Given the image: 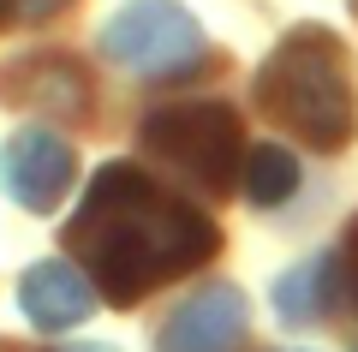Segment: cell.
<instances>
[{"mask_svg": "<svg viewBox=\"0 0 358 352\" xmlns=\"http://www.w3.org/2000/svg\"><path fill=\"white\" fill-rule=\"evenodd\" d=\"M72 174H78L72 143H66L60 132H48V126H18L13 138L0 143V185H6V197H13L18 209H30V215L60 209Z\"/></svg>", "mask_w": 358, "mask_h": 352, "instance_id": "5b68a950", "label": "cell"}, {"mask_svg": "<svg viewBox=\"0 0 358 352\" xmlns=\"http://www.w3.org/2000/svg\"><path fill=\"white\" fill-rule=\"evenodd\" d=\"M341 263H346V281H352V293H358V227H352V239H346V257H341Z\"/></svg>", "mask_w": 358, "mask_h": 352, "instance_id": "7c38bea8", "label": "cell"}, {"mask_svg": "<svg viewBox=\"0 0 358 352\" xmlns=\"http://www.w3.org/2000/svg\"><path fill=\"white\" fill-rule=\"evenodd\" d=\"M18 304L36 328H78L90 311H96V287L84 281V269L66 263V257H48V263H30L24 281H18Z\"/></svg>", "mask_w": 358, "mask_h": 352, "instance_id": "52a82bcc", "label": "cell"}, {"mask_svg": "<svg viewBox=\"0 0 358 352\" xmlns=\"http://www.w3.org/2000/svg\"><path fill=\"white\" fill-rule=\"evenodd\" d=\"M102 54L138 78H185L203 66V30L179 0H126L102 24Z\"/></svg>", "mask_w": 358, "mask_h": 352, "instance_id": "3957f363", "label": "cell"}, {"mask_svg": "<svg viewBox=\"0 0 358 352\" xmlns=\"http://www.w3.org/2000/svg\"><path fill=\"white\" fill-rule=\"evenodd\" d=\"M0 352H30V346H0Z\"/></svg>", "mask_w": 358, "mask_h": 352, "instance_id": "5bb4252c", "label": "cell"}, {"mask_svg": "<svg viewBox=\"0 0 358 352\" xmlns=\"http://www.w3.org/2000/svg\"><path fill=\"white\" fill-rule=\"evenodd\" d=\"M299 185V162L281 150V143H257L251 162H245V191H251V203H263V209H275V203H287Z\"/></svg>", "mask_w": 358, "mask_h": 352, "instance_id": "30bf717a", "label": "cell"}, {"mask_svg": "<svg viewBox=\"0 0 358 352\" xmlns=\"http://www.w3.org/2000/svg\"><path fill=\"white\" fill-rule=\"evenodd\" d=\"M221 245L215 221L192 203L167 197L131 162H114L90 179L78 215L66 221V251L90 269L96 293L114 304H138L162 281L192 275Z\"/></svg>", "mask_w": 358, "mask_h": 352, "instance_id": "6da1fadb", "label": "cell"}, {"mask_svg": "<svg viewBox=\"0 0 358 352\" xmlns=\"http://www.w3.org/2000/svg\"><path fill=\"white\" fill-rule=\"evenodd\" d=\"M66 0H0V24H48Z\"/></svg>", "mask_w": 358, "mask_h": 352, "instance_id": "8fae6325", "label": "cell"}, {"mask_svg": "<svg viewBox=\"0 0 358 352\" xmlns=\"http://www.w3.org/2000/svg\"><path fill=\"white\" fill-rule=\"evenodd\" d=\"M0 90H13L18 101H30V108H72V113H84V96H90L84 72H78V66H66V60H24V66H6V72H0Z\"/></svg>", "mask_w": 358, "mask_h": 352, "instance_id": "ba28073f", "label": "cell"}, {"mask_svg": "<svg viewBox=\"0 0 358 352\" xmlns=\"http://www.w3.org/2000/svg\"><path fill=\"white\" fill-rule=\"evenodd\" d=\"M239 340H245L239 287H203L162 323L155 352H239Z\"/></svg>", "mask_w": 358, "mask_h": 352, "instance_id": "8992f818", "label": "cell"}, {"mask_svg": "<svg viewBox=\"0 0 358 352\" xmlns=\"http://www.w3.org/2000/svg\"><path fill=\"white\" fill-rule=\"evenodd\" d=\"M257 101L310 150H341L358 126V90L341 36H329L322 24L287 30L257 72Z\"/></svg>", "mask_w": 358, "mask_h": 352, "instance_id": "7a4b0ae2", "label": "cell"}, {"mask_svg": "<svg viewBox=\"0 0 358 352\" xmlns=\"http://www.w3.org/2000/svg\"><path fill=\"white\" fill-rule=\"evenodd\" d=\"M72 352H108V346H72Z\"/></svg>", "mask_w": 358, "mask_h": 352, "instance_id": "4fadbf2b", "label": "cell"}, {"mask_svg": "<svg viewBox=\"0 0 358 352\" xmlns=\"http://www.w3.org/2000/svg\"><path fill=\"white\" fill-rule=\"evenodd\" d=\"M341 269L346 263H334V257H305V263L287 269L275 281V311H281V323H317L334 304V275Z\"/></svg>", "mask_w": 358, "mask_h": 352, "instance_id": "9c48e42d", "label": "cell"}, {"mask_svg": "<svg viewBox=\"0 0 358 352\" xmlns=\"http://www.w3.org/2000/svg\"><path fill=\"white\" fill-rule=\"evenodd\" d=\"M143 150L173 162L179 174L203 191L233 185V162H239V113L227 101H173L143 120Z\"/></svg>", "mask_w": 358, "mask_h": 352, "instance_id": "277c9868", "label": "cell"}]
</instances>
